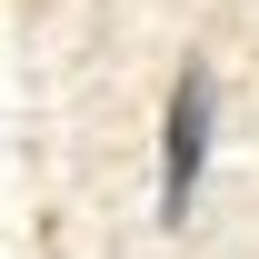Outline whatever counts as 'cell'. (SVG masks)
Here are the masks:
<instances>
[{
	"label": "cell",
	"instance_id": "6da1fadb",
	"mask_svg": "<svg viewBox=\"0 0 259 259\" xmlns=\"http://www.w3.org/2000/svg\"><path fill=\"white\" fill-rule=\"evenodd\" d=\"M209 130H220V90H209V70L190 60L169 80V110H160V220H190L199 169H209Z\"/></svg>",
	"mask_w": 259,
	"mask_h": 259
}]
</instances>
